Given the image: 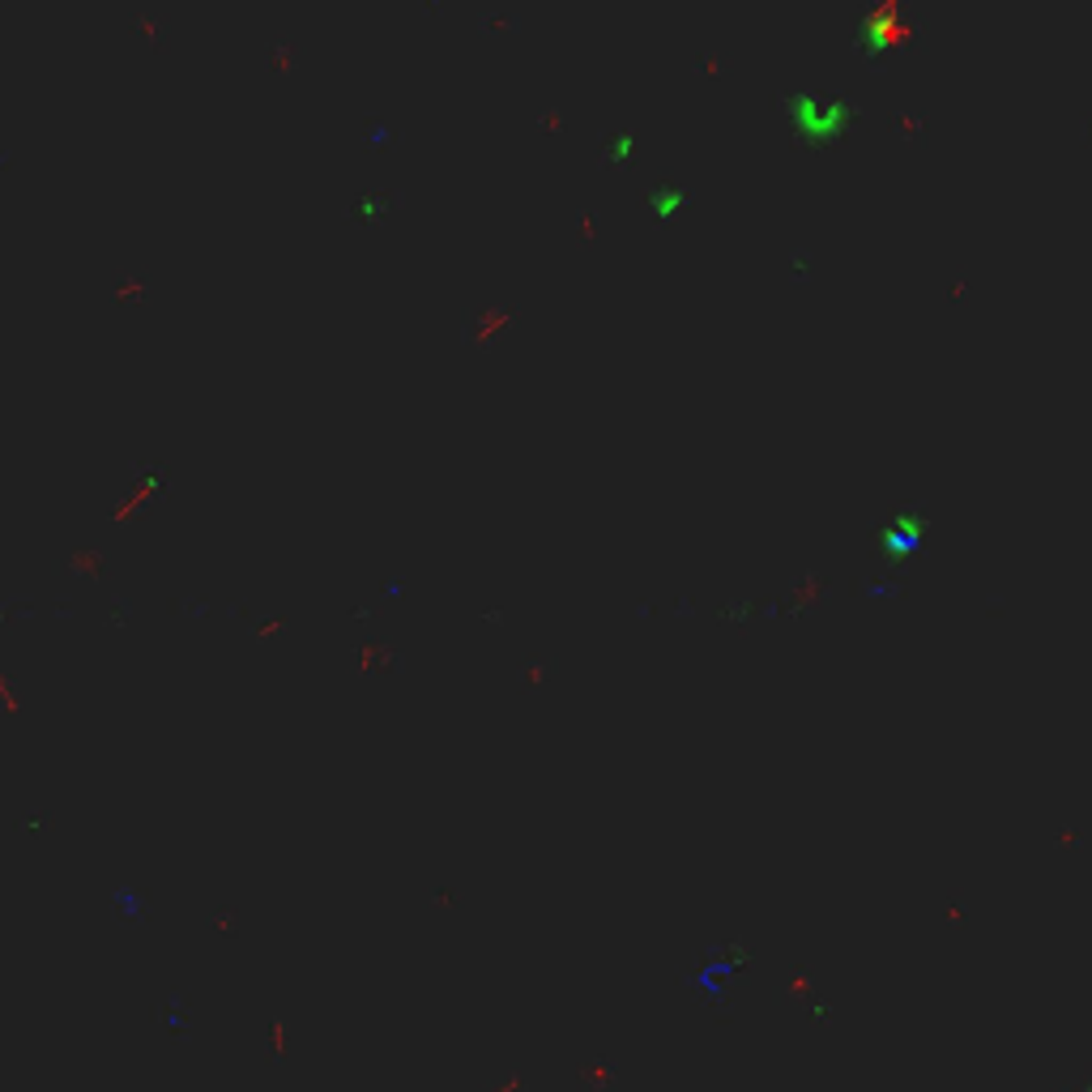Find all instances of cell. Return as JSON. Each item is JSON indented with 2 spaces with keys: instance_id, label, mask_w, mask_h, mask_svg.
Returning <instances> with one entry per match:
<instances>
[{
  "instance_id": "obj_1",
  "label": "cell",
  "mask_w": 1092,
  "mask_h": 1092,
  "mask_svg": "<svg viewBox=\"0 0 1092 1092\" xmlns=\"http://www.w3.org/2000/svg\"><path fill=\"white\" fill-rule=\"evenodd\" d=\"M1084 1092H1092V1084H1088V1088H1084Z\"/></svg>"
}]
</instances>
